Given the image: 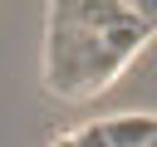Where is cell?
I'll list each match as a JSON object with an SVG mask.
<instances>
[{
	"mask_svg": "<svg viewBox=\"0 0 157 147\" xmlns=\"http://www.w3.org/2000/svg\"><path fill=\"white\" fill-rule=\"evenodd\" d=\"M152 34L157 5H54L44 44V88L59 98H93Z\"/></svg>",
	"mask_w": 157,
	"mask_h": 147,
	"instance_id": "6da1fadb",
	"label": "cell"
}]
</instances>
